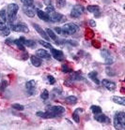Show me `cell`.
<instances>
[{"label":"cell","instance_id":"277c9868","mask_svg":"<svg viewBox=\"0 0 125 130\" xmlns=\"http://www.w3.org/2000/svg\"><path fill=\"white\" fill-rule=\"evenodd\" d=\"M47 110L50 111L55 117H57V116H59L65 112V108H63L61 106H52V107H49L47 109Z\"/></svg>","mask_w":125,"mask_h":130},{"label":"cell","instance_id":"7c38bea8","mask_svg":"<svg viewBox=\"0 0 125 130\" xmlns=\"http://www.w3.org/2000/svg\"><path fill=\"white\" fill-rule=\"evenodd\" d=\"M94 120H96L97 122L99 123H102V124H107V123H109L110 120L109 118L107 117L106 115H104V114H102V113H99V114H94Z\"/></svg>","mask_w":125,"mask_h":130},{"label":"cell","instance_id":"7a4b0ae2","mask_svg":"<svg viewBox=\"0 0 125 130\" xmlns=\"http://www.w3.org/2000/svg\"><path fill=\"white\" fill-rule=\"evenodd\" d=\"M18 9H19V6L15 3L9 4L8 6L7 16H8V20H9V23H12L14 21V19L16 18V15H17Z\"/></svg>","mask_w":125,"mask_h":130},{"label":"cell","instance_id":"d6986e66","mask_svg":"<svg viewBox=\"0 0 125 130\" xmlns=\"http://www.w3.org/2000/svg\"><path fill=\"white\" fill-rule=\"evenodd\" d=\"M30 60H31V63H32V65L36 68H39L42 66V60L41 58H39L38 56H31L30 57Z\"/></svg>","mask_w":125,"mask_h":130},{"label":"cell","instance_id":"e575fe53","mask_svg":"<svg viewBox=\"0 0 125 130\" xmlns=\"http://www.w3.org/2000/svg\"><path fill=\"white\" fill-rule=\"evenodd\" d=\"M12 108L17 110H24V106L21 105V104H12Z\"/></svg>","mask_w":125,"mask_h":130},{"label":"cell","instance_id":"e0dca14e","mask_svg":"<svg viewBox=\"0 0 125 130\" xmlns=\"http://www.w3.org/2000/svg\"><path fill=\"white\" fill-rule=\"evenodd\" d=\"M36 11H37L38 17H39L41 20L45 21V22H49V15H48L46 12L42 11V10H41V9H37Z\"/></svg>","mask_w":125,"mask_h":130},{"label":"cell","instance_id":"484cf974","mask_svg":"<svg viewBox=\"0 0 125 130\" xmlns=\"http://www.w3.org/2000/svg\"><path fill=\"white\" fill-rule=\"evenodd\" d=\"M90 109H91V111H92L94 114H99V113L102 112V109L99 106H91Z\"/></svg>","mask_w":125,"mask_h":130},{"label":"cell","instance_id":"603a6c76","mask_svg":"<svg viewBox=\"0 0 125 130\" xmlns=\"http://www.w3.org/2000/svg\"><path fill=\"white\" fill-rule=\"evenodd\" d=\"M46 34H47V36L49 37V39H53L54 41H56V40H57V35L55 34V32H54L52 29L47 28V29H46Z\"/></svg>","mask_w":125,"mask_h":130},{"label":"cell","instance_id":"1f68e13d","mask_svg":"<svg viewBox=\"0 0 125 130\" xmlns=\"http://www.w3.org/2000/svg\"><path fill=\"white\" fill-rule=\"evenodd\" d=\"M21 2L24 4V6H33L34 0H21Z\"/></svg>","mask_w":125,"mask_h":130},{"label":"cell","instance_id":"836d02e7","mask_svg":"<svg viewBox=\"0 0 125 130\" xmlns=\"http://www.w3.org/2000/svg\"><path fill=\"white\" fill-rule=\"evenodd\" d=\"M61 70L64 72V73H70L71 72V69L68 67V65H62L61 67Z\"/></svg>","mask_w":125,"mask_h":130},{"label":"cell","instance_id":"d4e9b609","mask_svg":"<svg viewBox=\"0 0 125 130\" xmlns=\"http://www.w3.org/2000/svg\"><path fill=\"white\" fill-rule=\"evenodd\" d=\"M0 32H1V34H2L4 37H7V36L9 35V33H10V29H9L7 25H5L3 28H1V29H0Z\"/></svg>","mask_w":125,"mask_h":130},{"label":"cell","instance_id":"ffe728a7","mask_svg":"<svg viewBox=\"0 0 125 130\" xmlns=\"http://www.w3.org/2000/svg\"><path fill=\"white\" fill-rule=\"evenodd\" d=\"M88 76H89V78H90L96 84H100V80H98V73H97L96 71H91V72H89Z\"/></svg>","mask_w":125,"mask_h":130},{"label":"cell","instance_id":"ab89813d","mask_svg":"<svg viewBox=\"0 0 125 130\" xmlns=\"http://www.w3.org/2000/svg\"><path fill=\"white\" fill-rule=\"evenodd\" d=\"M55 31H56V33H57V34H61V28H60V27H56V28H55Z\"/></svg>","mask_w":125,"mask_h":130},{"label":"cell","instance_id":"8d00e7d4","mask_svg":"<svg viewBox=\"0 0 125 130\" xmlns=\"http://www.w3.org/2000/svg\"><path fill=\"white\" fill-rule=\"evenodd\" d=\"M47 80H48V82H49L50 84H55V83H56L55 78H54L53 76H51V75H48L47 76Z\"/></svg>","mask_w":125,"mask_h":130},{"label":"cell","instance_id":"5b68a950","mask_svg":"<svg viewBox=\"0 0 125 130\" xmlns=\"http://www.w3.org/2000/svg\"><path fill=\"white\" fill-rule=\"evenodd\" d=\"M9 29L13 30L15 32H23V33H27L29 31L28 27L24 24H13L12 23H10L9 24Z\"/></svg>","mask_w":125,"mask_h":130},{"label":"cell","instance_id":"4fadbf2b","mask_svg":"<svg viewBox=\"0 0 125 130\" xmlns=\"http://www.w3.org/2000/svg\"><path fill=\"white\" fill-rule=\"evenodd\" d=\"M33 27L35 28V30L37 31V32L39 33L40 36H41V37H42V38H43L44 39H46V40H49V39H49V37L47 36V34H46V32H45L44 30L42 29V27L40 26L39 24H33Z\"/></svg>","mask_w":125,"mask_h":130},{"label":"cell","instance_id":"f546056e","mask_svg":"<svg viewBox=\"0 0 125 130\" xmlns=\"http://www.w3.org/2000/svg\"><path fill=\"white\" fill-rule=\"evenodd\" d=\"M41 98H42V100H46L49 98V92L47 90H44V91L42 93V95H41Z\"/></svg>","mask_w":125,"mask_h":130},{"label":"cell","instance_id":"7402d4cb","mask_svg":"<svg viewBox=\"0 0 125 130\" xmlns=\"http://www.w3.org/2000/svg\"><path fill=\"white\" fill-rule=\"evenodd\" d=\"M65 102L66 103L70 104V105L76 104V102H77V98L74 96V95H70V96H67V98H65Z\"/></svg>","mask_w":125,"mask_h":130},{"label":"cell","instance_id":"f35d334b","mask_svg":"<svg viewBox=\"0 0 125 130\" xmlns=\"http://www.w3.org/2000/svg\"><path fill=\"white\" fill-rule=\"evenodd\" d=\"M72 119L74 120L76 123H79V116H78V113L77 112H73L72 113Z\"/></svg>","mask_w":125,"mask_h":130},{"label":"cell","instance_id":"83f0119b","mask_svg":"<svg viewBox=\"0 0 125 130\" xmlns=\"http://www.w3.org/2000/svg\"><path fill=\"white\" fill-rule=\"evenodd\" d=\"M13 43L14 44H16L17 45V47L20 49V50H22V51H24V45L22 44L21 43V41L19 40V39H15V40H13Z\"/></svg>","mask_w":125,"mask_h":130},{"label":"cell","instance_id":"9a60e30c","mask_svg":"<svg viewBox=\"0 0 125 130\" xmlns=\"http://www.w3.org/2000/svg\"><path fill=\"white\" fill-rule=\"evenodd\" d=\"M19 40L21 41V43L24 46H27V47H34V45H36V42L34 40H31V39H26L24 37H20Z\"/></svg>","mask_w":125,"mask_h":130},{"label":"cell","instance_id":"cb8c5ba5","mask_svg":"<svg viewBox=\"0 0 125 130\" xmlns=\"http://www.w3.org/2000/svg\"><path fill=\"white\" fill-rule=\"evenodd\" d=\"M0 18H1V21H3L6 24L8 21V16H7V11L4 9L0 10Z\"/></svg>","mask_w":125,"mask_h":130},{"label":"cell","instance_id":"4316f807","mask_svg":"<svg viewBox=\"0 0 125 130\" xmlns=\"http://www.w3.org/2000/svg\"><path fill=\"white\" fill-rule=\"evenodd\" d=\"M101 54H102V56L104 57V59L111 56V53H110V52H109L108 50H103L101 52Z\"/></svg>","mask_w":125,"mask_h":130},{"label":"cell","instance_id":"ba28073f","mask_svg":"<svg viewBox=\"0 0 125 130\" xmlns=\"http://www.w3.org/2000/svg\"><path fill=\"white\" fill-rule=\"evenodd\" d=\"M48 15H49V22H52V23H59L64 19L63 15L57 12H52Z\"/></svg>","mask_w":125,"mask_h":130},{"label":"cell","instance_id":"ac0fdd59","mask_svg":"<svg viewBox=\"0 0 125 130\" xmlns=\"http://www.w3.org/2000/svg\"><path fill=\"white\" fill-rule=\"evenodd\" d=\"M37 116L42 117V118H55V116L50 112V111H38L36 113Z\"/></svg>","mask_w":125,"mask_h":130},{"label":"cell","instance_id":"b9f144b4","mask_svg":"<svg viewBox=\"0 0 125 130\" xmlns=\"http://www.w3.org/2000/svg\"><path fill=\"white\" fill-rule=\"evenodd\" d=\"M5 25H6V24H5L3 21H0V29H1V28H3Z\"/></svg>","mask_w":125,"mask_h":130},{"label":"cell","instance_id":"9c48e42d","mask_svg":"<svg viewBox=\"0 0 125 130\" xmlns=\"http://www.w3.org/2000/svg\"><path fill=\"white\" fill-rule=\"evenodd\" d=\"M102 83H103V85H104L107 90H109V91H114L117 87L116 83L110 80H107V79H104Z\"/></svg>","mask_w":125,"mask_h":130},{"label":"cell","instance_id":"52a82bcc","mask_svg":"<svg viewBox=\"0 0 125 130\" xmlns=\"http://www.w3.org/2000/svg\"><path fill=\"white\" fill-rule=\"evenodd\" d=\"M36 85H37V83H36V80H28V82L26 83V88H27L29 95H34L36 93V90H35Z\"/></svg>","mask_w":125,"mask_h":130},{"label":"cell","instance_id":"d590c367","mask_svg":"<svg viewBox=\"0 0 125 130\" xmlns=\"http://www.w3.org/2000/svg\"><path fill=\"white\" fill-rule=\"evenodd\" d=\"M7 86H8V82L7 80H2L1 83H0V91H4Z\"/></svg>","mask_w":125,"mask_h":130},{"label":"cell","instance_id":"8992f818","mask_svg":"<svg viewBox=\"0 0 125 130\" xmlns=\"http://www.w3.org/2000/svg\"><path fill=\"white\" fill-rule=\"evenodd\" d=\"M84 11H85V9H84L83 6H75L73 9H71V18H79L81 15L83 14Z\"/></svg>","mask_w":125,"mask_h":130},{"label":"cell","instance_id":"5bb4252c","mask_svg":"<svg viewBox=\"0 0 125 130\" xmlns=\"http://www.w3.org/2000/svg\"><path fill=\"white\" fill-rule=\"evenodd\" d=\"M51 52H52V55L54 56L55 59L58 60V61H61L63 59V56H64V54L61 51L59 50H57V49H51Z\"/></svg>","mask_w":125,"mask_h":130},{"label":"cell","instance_id":"8fae6325","mask_svg":"<svg viewBox=\"0 0 125 130\" xmlns=\"http://www.w3.org/2000/svg\"><path fill=\"white\" fill-rule=\"evenodd\" d=\"M23 11L27 16L32 18L35 16V12H36V9L33 8V6H24L23 7Z\"/></svg>","mask_w":125,"mask_h":130},{"label":"cell","instance_id":"2e32d148","mask_svg":"<svg viewBox=\"0 0 125 130\" xmlns=\"http://www.w3.org/2000/svg\"><path fill=\"white\" fill-rule=\"evenodd\" d=\"M88 11L91 12L94 15H96V17H100L101 12H100V8L98 6H89L86 8Z\"/></svg>","mask_w":125,"mask_h":130},{"label":"cell","instance_id":"30bf717a","mask_svg":"<svg viewBox=\"0 0 125 130\" xmlns=\"http://www.w3.org/2000/svg\"><path fill=\"white\" fill-rule=\"evenodd\" d=\"M36 56H38L41 59H50L51 54L48 53L47 51L42 50V49H39L36 52Z\"/></svg>","mask_w":125,"mask_h":130},{"label":"cell","instance_id":"44dd1931","mask_svg":"<svg viewBox=\"0 0 125 130\" xmlns=\"http://www.w3.org/2000/svg\"><path fill=\"white\" fill-rule=\"evenodd\" d=\"M112 99L115 103L121 105V106H125V98H123V96H113Z\"/></svg>","mask_w":125,"mask_h":130},{"label":"cell","instance_id":"60d3db41","mask_svg":"<svg viewBox=\"0 0 125 130\" xmlns=\"http://www.w3.org/2000/svg\"><path fill=\"white\" fill-rule=\"evenodd\" d=\"M74 111H75V112H77V113H79V112H83V111H84V109H80V108H79V109H75V110H74Z\"/></svg>","mask_w":125,"mask_h":130},{"label":"cell","instance_id":"f1b7e54d","mask_svg":"<svg viewBox=\"0 0 125 130\" xmlns=\"http://www.w3.org/2000/svg\"><path fill=\"white\" fill-rule=\"evenodd\" d=\"M66 5V0H57V7L59 9H62Z\"/></svg>","mask_w":125,"mask_h":130},{"label":"cell","instance_id":"4dcf8cb0","mask_svg":"<svg viewBox=\"0 0 125 130\" xmlns=\"http://www.w3.org/2000/svg\"><path fill=\"white\" fill-rule=\"evenodd\" d=\"M39 43H40L41 45H42L43 47L48 48V49H52V45H51L50 43H48L47 41H44V40H40Z\"/></svg>","mask_w":125,"mask_h":130},{"label":"cell","instance_id":"6da1fadb","mask_svg":"<svg viewBox=\"0 0 125 130\" xmlns=\"http://www.w3.org/2000/svg\"><path fill=\"white\" fill-rule=\"evenodd\" d=\"M114 126L116 129H125V113L123 111L117 112L114 116Z\"/></svg>","mask_w":125,"mask_h":130},{"label":"cell","instance_id":"74e56055","mask_svg":"<svg viewBox=\"0 0 125 130\" xmlns=\"http://www.w3.org/2000/svg\"><path fill=\"white\" fill-rule=\"evenodd\" d=\"M113 62H114V59L111 56L108 57V58H105V61H104V63H105L106 65H110V64H112Z\"/></svg>","mask_w":125,"mask_h":130},{"label":"cell","instance_id":"3957f363","mask_svg":"<svg viewBox=\"0 0 125 130\" xmlns=\"http://www.w3.org/2000/svg\"><path fill=\"white\" fill-rule=\"evenodd\" d=\"M78 26L74 24H66L61 28V34L64 36H71L77 32Z\"/></svg>","mask_w":125,"mask_h":130},{"label":"cell","instance_id":"7bdbcfd3","mask_svg":"<svg viewBox=\"0 0 125 130\" xmlns=\"http://www.w3.org/2000/svg\"><path fill=\"white\" fill-rule=\"evenodd\" d=\"M89 24H90V25H91V26H95V25H96L95 22L93 21V20H90V21H89Z\"/></svg>","mask_w":125,"mask_h":130},{"label":"cell","instance_id":"d6a6232c","mask_svg":"<svg viewBox=\"0 0 125 130\" xmlns=\"http://www.w3.org/2000/svg\"><path fill=\"white\" fill-rule=\"evenodd\" d=\"M45 12L47 13V14H50L52 12H55V8L53 6H51V5H48L46 7V9H45Z\"/></svg>","mask_w":125,"mask_h":130}]
</instances>
